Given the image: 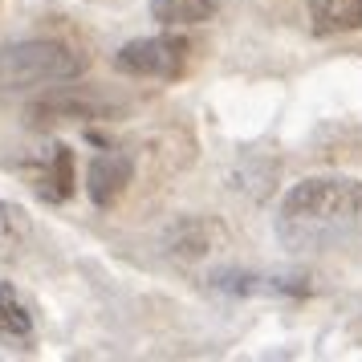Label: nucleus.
<instances>
[{
	"instance_id": "0eeeda50",
	"label": "nucleus",
	"mask_w": 362,
	"mask_h": 362,
	"mask_svg": "<svg viewBox=\"0 0 362 362\" xmlns=\"http://www.w3.org/2000/svg\"><path fill=\"white\" fill-rule=\"evenodd\" d=\"M220 0H151V17L163 29H192L216 17Z\"/></svg>"
},
{
	"instance_id": "39448f33",
	"label": "nucleus",
	"mask_w": 362,
	"mask_h": 362,
	"mask_svg": "<svg viewBox=\"0 0 362 362\" xmlns=\"http://www.w3.org/2000/svg\"><path fill=\"white\" fill-rule=\"evenodd\" d=\"M131 187V155L122 151H98L90 159V199L98 208H115L122 192Z\"/></svg>"
},
{
	"instance_id": "20e7f679",
	"label": "nucleus",
	"mask_w": 362,
	"mask_h": 362,
	"mask_svg": "<svg viewBox=\"0 0 362 362\" xmlns=\"http://www.w3.org/2000/svg\"><path fill=\"white\" fill-rule=\"evenodd\" d=\"M29 175H33V187L49 204H66L74 196V183H78V163H74V151L66 143H53L29 163Z\"/></svg>"
},
{
	"instance_id": "f257e3e1",
	"label": "nucleus",
	"mask_w": 362,
	"mask_h": 362,
	"mask_svg": "<svg viewBox=\"0 0 362 362\" xmlns=\"http://www.w3.org/2000/svg\"><path fill=\"white\" fill-rule=\"evenodd\" d=\"M281 224L297 236H346L362 228V180L313 175L293 183L281 199Z\"/></svg>"
},
{
	"instance_id": "1a4fd4ad",
	"label": "nucleus",
	"mask_w": 362,
	"mask_h": 362,
	"mask_svg": "<svg viewBox=\"0 0 362 362\" xmlns=\"http://www.w3.org/2000/svg\"><path fill=\"white\" fill-rule=\"evenodd\" d=\"M0 228H4V208H0Z\"/></svg>"
},
{
	"instance_id": "f03ea898",
	"label": "nucleus",
	"mask_w": 362,
	"mask_h": 362,
	"mask_svg": "<svg viewBox=\"0 0 362 362\" xmlns=\"http://www.w3.org/2000/svg\"><path fill=\"white\" fill-rule=\"evenodd\" d=\"M86 74V53L66 41H21L0 49V98H17L49 86H66Z\"/></svg>"
},
{
	"instance_id": "6e6552de",
	"label": "nucleus",
	"mask_w": 362,
	"mask_h": 362,
	"mask_svg": "<svg viewBox=\"0 0 362 362\" xmlns=\"http://www.w3.org/2000/svg\"><path fill=\"white\" fill-rule=\"evenodd\" d=\"M29 329H33V317L25 310V301L13 289H0V342H21L29 338Z\"/></svg>"
},
{
	"instance_id": "7ed1b4c3",
	"label": "nucleus",
	"mask_w": 362,
	"mask_h": 362,
	"mask_svg": "<svg viewBox=\"0 0 362 362\" xmlns=\"http://www.w3.org/2000/svg\"><path fill=\"white\" fill-rule=\"evenodd\" d=\"M192 53H196V45L187 37L163 33V37H143V41L122 45L115 66L118 74L139 78V82H180L192 69Z\"/></svg>"
},
{
	"instance_id": "423d86ee",
	"label": "nucleus",
	"mask_w": 362,
	"mask_h": 362,
	"mask_svg": "<svg viewBox=\"0 0 362 362\" xmlns=\"http://www.w3.org/2000/svg\"><path fill=\"white\" fill-rule=\"evenodd\" d=\"M310 29L317 37L358 33L362 29V0H310L305 4Z\"/></svg>"
}]
</instances>
